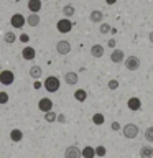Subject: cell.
Returning a JSON list of instances; mask_svg holds the SVG:
<instances>
[{
    "mask_svg": "<svg viewBox=\"0 0 153 158\" xmlns=\"http://www.w3.org/2000/svg\"><path fill=\"white\" fill-rule=\"evenodd\" d=\"M59 86H61V82H59V79L56 76H48L46 79H44V89H46L48 92L59 91Z\"/></svg>",
    "mask_w": 153,
    "mask_h": 158,
    "instance_id": "6da1fadb",
    "label": "cell"
},
{
    "mask_svg": "<svg viewBox=\"0 0 153 158\" xmlns=\"http://www.w3.org/2000/svg\"><path fill=\"white\" fill-rule=\"evenodd\" d=\"M122 133H123L125 138L132 140V138H135L138 135V127L135 125V123H127V125L122 127Z\"/></svg>",
    "mask_w": 153,
    "mask_h": 158,
    "instance_id": "7a4b0ae2",
    "label": "cell"
},
{
    "mask_svg": "<svg viewBox=\"0 0 153 158\" xmlns=\"http://www.w3.org/2000/svg\"><path fill=\"white\" fill-rule=\"evenodd\" d=\"M56 28H58L59 33H69V31L72 30V22H71L69 18L64 17V18H61V20L56 23Z\"/></svg>",
    "mask_w": 153,
    "mask_h": 158,
    "instance_id": "3957f363",
    "label": "cell"
},
{
    "mask_svg": "<svg viewBox=\"0 0 153 158\" xmlns=\"http://www.w3.org/2000/svg\"><path fill=\"white\" fill-rule=\"evenodd\" d=\"M10 25H12L13 28H23L25 25H27V18H25L22 13H15V15H12V18H10Z\"/></svg>",
    "mask_w": 153,
    "mask_h": 158,
    "instance_id": "277c9868",
    "label": "cell"
},
{
    "mask_svg": "<svg viewBox=\"0 0 153 158\" xmlns=\"http://www.w3.org/2000/svg\"><path fill=\"white\" fill-rule=\"evenodd\" d=\"M15 81V74L12 71H8V69H5V71L0 73V82L3 84V86H12Z\"/></svg>",
    "mask_w": 153,
    "mask_h": 158,
    "instance_id": "5b68a950",
    "label": "cell"
},
{
    "mask_svg": "<svg viewBox=\"0 0 153 158\" xmlns=\"http://www.w3.org/2000/svg\"><path fill=\"white\" fill-rule=\"evenodd\" d=\"M56 51L58 54H68L69 51H71V43L68 41V40H59V41L56 43Z\"/></svg>",
    "mask_w": 153,
    "mask_h": 158,
    "instance_id": "8992f818",
    "label": "cell"
},
{
    "mask_svg": "<svg viewBox=\"0 0 153 158\" xmlns=\"http://www.w3.org/2000/svg\"><path fill=\"white\" fill-rule=\"evenodd\" d=\"M125 61V68L128 71H137L138 68H140V59L137 56H128L127 59H123Z\"/></svg>",
    "mask_w": 153,
    "mask_h": 158,
    "instance_id": "52a82bcc",
    "label": "cell"
},
{
    "mask_svg": "<svg viewBox=\"0 0 153 158\" xmlns=\"http://www.w3.org/2000/svg\"><path fill=\"white\" fill-rule=\"evenodd\" d=\"M64 158H82L81 150H79V147H76V145L68 147L66 150H64Z\"/></svg>",
    "mask_w": 153,
    "mask_h": 158,
    "instance_id": "ba28073f",
    "label": "cell"
},
{
    "mask_svg": "<svg viewBox=\"0 0 153 158\" xmlns=\"http://www.w3.org/2000/svg\"><path fill=\"white\" fill-rule=\"evenodd\" d=\"M38 109H39V110H41L43 114H44V112H48V110H53V101H51V99H48V97L39 99Z\"/></svg>",
    "mask_w": 153,
    "mask_h": 158,
    "instance_id": "9c48e42d",
    "label": "cell"
},
{
    "mask_svg": "<svg viewBox=\"0 0 153 158\" xmlns=\"http://www.w3.org/2000/svg\"><path fill=\"white\" fill-rule=\"evenodd\" d=\"M79 81V76H77V73H74V71H69L64 74V82L68 84V86H74V84H77Z\"/></svg>",
    "mask_w": 153,
    "mask_h": 158,
    "instance_id": "30bf717a",
    "label": "cell"
},
{
    "mask_svg": "<svg viewBox=\"0 0 153 158\" xmlns=\"http://www.w3.org/2000/svg\"><path fill=\"white\" fill-rule=\"evenodd\" d=\"M22 56H23V59H27V61H33L35 56H36V51H35V48H31V46H25L22 49Z\"/></svg>",
    "mask_w": 153,
    "mask_h": 158,
    "instance_id": "8fae6325",
    "label": "cell"
},
{
    "mask_svg": "<svg viewBox=\"0 0 153 158\" xmlns=\"http://www.w3.org/2000/svg\"><path fill=\"white\" fill-rule=\"evenodd\" d=\"M127 107L130 109V110L137 112V110H140V109H142V101L138 97H130V99H128V102H127Z\"/></svg>",
    "mask_w": 153,
    "mask_h": 158,
    "instance_id": "7c38bea8",
    "label": "cell"
},
{
    "mask_svg": "<svg viewBox=\"0 0 153 158\" xmlns=\"http://www.w3.org/2000/svg\"><path fill=\"white\" fill-rule=\"evenodd\" d=\"M125 59V54H123L122 49H114L110 53V61L112 63H122Z\"/></svg>",
    "mask_w": 153,
    "mask_h": 158,
    "instance_id": "4fadbf2b",
    "label": "cell"
},
{
    "mask_svg": "<svg viewBox=\"0 0 153 158\" xmlns=\"http://www.w3.org/2000/svg\"><path fill=\"white\" fill-rule=\"evenodd\" d=\"M89 20H91L92 23H101L104 20V13L101 12V10H92L91 15H89Z\"/></svg>",
    "mask_w": 153,
    "mask_h": 158,
    "instance_id": "5bb4252c",
    "label": "cell"
},
{
    "mask_svg": "<svg viewBox=\"0 0 153 158\" xmlns=\"http://www.w3.org/2000/svg\"><path fill=\"white\" fill-rule=\"evenodd\" d=\"M28 10L31 13H38L41 10V0H28Z\"/></svg>",
    "mask_w": 153,
    "mask_h": 158,
    "instance_id": "9a60e30c",
    "label": "cell"
},
{
    "mask_svg": "<svg viewBox=\"0 0 153 158\" xmlns=\"http://www.w3.org/2000/svg\"><path fill=\"white\" fill-rule=\"evenodd\" d=\"M22 138H23V132L20 130V128H13V130H10V140H12V142L18 143V142H22Z\"/></svg>",
    "mask_w": 153,
    "mask_h": 158,
    "instance_id": "2e32d148",
    "label": "cell"
},
{
    "mask_svg": "<svg viewBox=\"0 0 153 158\" xmlns=\"http://www.w3.org/2000/svg\"><path fill=\"white\" fill-rule=\"evenodd\" d=\"M39 22H41V20H39V15L38 13H30L28 17H27V23L30 25V27H38Z\"/></svg>",
    "mask_w": 153,
    "mask_h": 158,
    "instance_id": "e0dca14e",
    "label": "cell"
},
{
    "mask_svg": "<svg viewBox=\"0 0 153 158\" xmlns=\"http://www.w3.org/2000/svg\"><path fill=\"white\" fill-rule=\"evenodd\" d=\"M140 156H142V158H151V156H153V147L143 145V147L140 148Z\"/></svg>",
    "mask_w": 153,
    "mask_h": 158,
    "instance_id": "ac0fdd59",
    "label": "cell"
},
{
    "mask_svg": "<svg viewBox=\"0 0 153 158\" xmlns=\"http://www.w3.org/2000/svg\"><path fill=\"white\" fill-rule=\"evenodd\" d=\"M91 54L94 58H102L104 56V46L102 44H94L91 48Z\"/></svg>",
    "mask_w": 153,
    "mask_h": 158,
    "instance_id": "d6986e66",
    "label": "cell"
},
{
    "mask_svg": "<svg viewBox=\"0 0 153 158\" xmlns=\"http://www.w3.org/2000/svg\"><path fill=\"white\" fill-rule=\"evenodd\" d=\"M81 155L82 158H94L96 156V148H92V147H84L82 150H81Z\"/></svg>",
    "mask_w": 153,
    "mask_h": 158,
    "instance_id": "ffe728a7",
    "label": "cell"
},
{
    "mask_svg": "<svg viewBox=\"0 0 153 158\" xmlns=\"http://www.w3.org/2000/svg\"><path fill=\"white\" fill-rule=\"evenodd\" d=\"M41 74H43V69H41V66H31L30 68V76H31L33 79H39L41 77Z\"/></svg>",
    "mask_w": 153,
    "mask_h": 158,
    "instance_id": "44dd1931",
    "label": "cell"
},
{
    "mask_svg": "<svg viewBox=\"0 0 153 158\" xmlns=\"http://www.w3.org/2000/svg\"><path fill=\"white\" fill-rule=\"evenodd\" d=\"M74 99H76L77 102H84L87 99V91H84V89H77V91H74Z\"/></svg>",
    "mask_w": 153,
    "mask_h": 158,
    "instance_id": "7402d4cb",
    "label": "cell"
},
{
    "mask_svg": "<svg viewBox=\"0 0 153 158\" xmlns=\"http://www.w3.org/2000/svg\"><path fill=\"white\" fill-rule=\"evenodd\" d=\"M74 13H76V8H74L72 5H64V7H63V15H64L66 18L72 17Z\"/></svg>",
    "mask_w": 153,
    "mask_h": 158,
    "instance_id": "603a6c76",
    "label": "cell"
},
{
    "mask_svg": "<svg viewBox=\"0 0 153 158\" xmlns=\"http://www.w3.org/2000/svg\"><path fill=\"white\" fill-rule=\"evenodd\" d=\"M3 40H5V43H8V44H12L17 41V35H15L13 31H7L3 35Z\"/></svg>",
    "mask_w": 153,
    "mask_h": 158,
    "instance_id": "cb8c5ba5",
    "label": "cell"
},
{
    "mask_svg": "<svg viewBox=\"0 0 153 158\" xmlns=\"http://www.w3.org/2000/svg\"><path fill=\"white\" fill-rule=\"evenodd\" d=\"M56 118H58V114L56 112H53V110H48V112H44V120L46 122H56Z\"/></svg>",
    "mask_w": 153,
    "mask_h": 158,
    "instance_id": "d4e9b609",
    "label": "cell"
},
{
    "mask_svg": "<svg viewBox=\"0 0 153 158\" xmlns=\"http://www.w3.org/2000/svg\"><path fill=\"white\" fill-rule=\"evenodd\" d=\"M92 122L96 123V125H102V123L105 122V117H104L102 114H94V115H92Z\"/></svg>",
    "mask_w": 153,
    "mask_h": 158,
    "instance_id": "484cf974",
    "label": "cell"
},
{
    "mask_svg": "<svg viewBox=\"0 0 153 158\" xmlns=\"http://www.w3.org/2000/svg\"><path fill=\"white\" fill-rule=\"evenodd\" d=\"M145 140L150 142V143H153V125H150V127L145 130Z\"/></svg>",
    "mask_w": 153,
    "mask_h": 158,
    "instance_id": "4316f807",
    "label": "cell"
},
{
    "mask_svg": "<svg viewBox=\"0 0 153 158\" xmlns=\"http://www.w3.org/2000/svg\"><path fill=\"white\" fill-rule=\"evenodd\" d=\"M99 31H101L102 35H107V33L112 31V28H110V25H109V23H101V28H99Z\"/></svg>",
    "mask_w": 153,
    "mask_h": 158,
    "instance_id": "83f0119b",
    "label": "cell"
},
{
    "mask_svg": "<svg viewBox=\"0 0 153 158\" xmlns=\"http://www.w3.org/2000/svg\"><path fill=\"white\" fill-rule=\"evenodd\" d=\"M105 153H107V150H105V147L99 145V147L96 148V156H105Z\"/></svg>",
    "mask_w": 153,
    "mask_h": 158,
    "instance_id": "f1b7e54d",
    "label": "cell"
},
{
    "mask_svg": "<svg viewBox=\"0 0 153 158\" xmlns=\"http://www.w3.org/2000/svg\"><path fill=\"white\" fill-rule=\"evenodd\" d=\"M107 86H109V89H112V91H115V89L118 87V81H117V79H110Z\"/></svg>",
    "mask_w": 153,
    "mask_h": 158,
    "instance_id": "f546056e",
    "label": "cell"
},
{
    "mask_svg": "<svg viewBox=\"0 0 153 158\" xmlns=\"http://www.w3.org/2000/svg\"><path fill=\"white\" fill-rule=\"evenodd\" d=\"M8 94L7 92H5V91H2V92H0V104H7L8 102Z\"/></svg>",
    "mask_w": 153,
    "mask_h": 158,
    "instance_id": "4dcf8cb0",
    "label": "cell"
},
{
    "mask_svg": "<svg viewBox=\"0 0 153 158\" xmlns=\"http://www.w3.org/2000/svg\"><path fill=\"white\" fill-rule=\"evenodd\" d=\"M18 40H20L22 43H28V41H30V36H28L27 33H22V35L18 36Z\"/></svg>",
    "mask_w": 153,
    "mask_h": 158,
    "instance_id": "1f68e13d",
    "label": "cell"
},
{
    "mask_svg": "<svg viewBox=\"0 0 153 158\" xmlns=\"http://www.w3.org/2000/svg\"><path fill=\"white\" fill-rule=\"evenodd\" d=\"M110 128H112V130L114 132H117V130H120V123H118V122H112V125H110Z\"/></svg>",
    "mask_w": 153,
    "mask_h": 158,
    "instance_id": "d6a6232c",
    "label": "cell"
},
{
    "mask_svg": "<svg viewBox=\"0 0 153 158\" xmlns=\"http://www.w3.org/2000/svg\"><path fill=\"white\" fill-rule=\"evenodd\" d=\"M56 120H58V122H61V123H64V122H66V118H64V115H63V114H59Z\"/></svg>",
    "mask_w": 153,
    "mask_h": 158,
    "instance_id": "836d02e7",
    "label": "cell"
},
{
    "mask_svg": "<svg viewBox=\"0 0 153 158\" xmlns=\"http://www.w3.org/2000/svg\"><path fill=\"white\" fill-rule=\"evenodd\" d=\"M109 46H110V48H115V40H109Z\"/></svg>",
    "mask_w": 153,
    "mask_h": 158,
    "instance_id": "e575fe53",
    "label": "cell"
},
{
    "mask_svg": "<svg viewBox=\"0 0 153 158\" xmlns=\"http://www.w3.org/2000/svg\"><path fill=\"white\" fill-rule=\"evenodd\" d=\"M148 40H150V43H151V44H153V31H151V33H150V35H148Z\"/></svg>",
    "mask_w": 153,
    "mask_h": 158,
    "instance_id": "d590c367",
    "label": "cell"
},
{
    "mask_svg": "<svg viewBox=\"0 0 153 158\" xmlns=\"http://www.w3.org/2000/svg\"><path fill=\"white\" fill-rule=\"evenodd\" d=\"M105 2H107V5H114V3L117 2V0H105Z\"/></svg>",
    "mask_w": 153,
    "mask_h": 158,
    "instance_id": "8d00e7d4",
    "label": "cell"
},
{
    "mask_svg": "<svg viewBox=\"0 0 153 158\" xmlns=\"http://www.w3.org/2000/svg\"><path fill=\"white\" fill-rule=\"evenodd\" d=\"M44 2H48V0H44Z\"/></svg>",
    "mask_w": 153,
    "mask_h": 158,
    "instance_id": "74e56055",
    "label": "cell"
}]
</instances>
